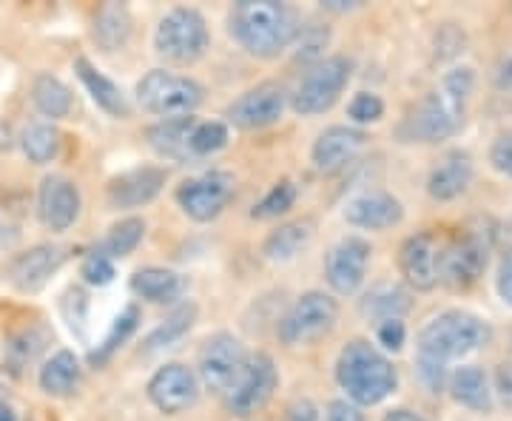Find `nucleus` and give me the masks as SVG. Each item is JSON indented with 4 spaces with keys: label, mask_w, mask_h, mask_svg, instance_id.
Returning a JSON list of instances; mask_svg holds the SVG:
<instances>
[{
    "label": "nucleus",
    "mask_w": 512,
    "mask_h": 421,
    "mask_svg": "<svg viewBox=\"0 0 512 421\" xmlns=\"http://www.w3.org/2000/svg\"><path fill=\"white\" fill-rule=\"evenodd\" d=\"M493 339L490 325L470 311H441L433 316L416 339V373L430 393H444L453 362L487 348Z\"/></svg>",
    "instance_id": "f257e3e1"
},
{
    "label": "nucleus",
    "mask_w": 512,
    "mask_h": 421,
    "mask_svg": "<svg viewBox=\"0 0 512 421\" xmlns=\"http://www.w3.org/2000/svg\"><path fill=\"white\" fill-rule=\"evenodd\" d=\"M473 89H476V72L470 66L450 69L433 92L421 97L419 103L407 111V117L399 126V140L436 146L456 137L464 126Z\"/></svg>",
    "instance_id": "f03ea898"
},
{
    "label": "nucleus",
    "mask_w": 512,
    "mask_h": 421,
    "mask_svg": "<svg viewBox=\"0 0 512 421\" xmlns=\"http://www.w3.org/2000/svg\"><path fill=\"white\" fill-rule=\"evenodd\" d=\"M299 29V15L279 0H239L228 12V32L256 60H274L288 52Z\"/></svg>",
    "instance_id": "7ed1b4c3"
},
{
    "label": "nucleus",
    "mask_w": 512,
    "mask_h": 421,
    "mask_svg": "<svg viewBox=\"0 0 512 421\" xmlns=\"http://www.w3.org/2000/svg\"><path fill=\"white\" fill-rule=\"evenodd\" d=\"M336 385L345 390V399L356 407H376L390 399L399 387V370L387 353L367 339H350L336 356L333 367Z\"/></svg>",
    "instance_id": "20e7f679"
},
{
    "label": "nucleus",
    "mask_w": 512,
    "mask_h": 421,
    "mask_svg": "<svg viewBox=\"0 0 512 421\" xmlns=\"http://www.w3.org/2000/svg\"><path fill=\"white\" fill-rule=\"evenodd\" d=\"M495 242V225L490 220H476L473 225L461 228L456 237L441 242L439 285L450 291H467L473 288L487 262Z\"/></svg>",
    "instance_id": "39448f33"
},
{
    "label": "nucleus",
    "mask_w": 512,
    "mask_h": 421,
    "mask_svg": "<svg viewBox=\"0 0 512 421\" xmlns=\"http://www.w3.org/2000/svg\"><path fill=\"white\" fill-rule=\"evenodd\" d=\"M205 100V89L188 74L168 72V69H151L143 74L137 83V103L143 111L163 117V120H177V117H194Z\"/></svg>",
    "instance_id": "423d86ee"
},
{
    "label": "nucleus",
    "mask_w": 512,
    "mask_h": 421,
    "mask_svg": "<svg viewBox=\"0 0 512 421\" xmlns=\"http://www.w3.org/2000/svg\"><path fill=\"white\" fill-rule=\"evenodd\" d=\"M211 46V32L202 12L191 6H177L157 23L154 32V52L163 57L165 63L174 66H191L205 57Z\"/></svg>",
    "instance_id": "0eeeda50"
},
{
    "label": "nucleus",
    "mask_w": 512,
    "mask_h": 421,
    "mask_svg": "<svg viewBox=\"0 0 512 421\" xmlns=\"http://www.w3.org/2000/svg\"><path fill=\"white\" fill-rule=\"evenodd\" d=\"M350 66L348 57L333 55L313 63L311 69L305 72V77L299 80L296 92L291 97V109L299 117H319L336 106V100L342 97V92L348 89Z\"/></svg>",
    "instance_id": "6e6552de"
},
{
    "label": "nucleus",
    "mask_w": 512,
    "mask_h": 421,
    "mask_svg": "<svg viewBox=\"0 0 512 421\" xmlns=\"http://www.w3.org/2000/svg\"><path fill=\"white\" fill-rule=\"evenodd\" d=\"M339 322V302L325 291L302 293L291 305V311L279 322V342L288 348L311 345L316 339L328 336Z\"/></svg>",
    "instance_id": "1a4fd4ad"
},
{
    "label": "nucleus",
    "mask_w": 512,
    "mask_h": 421,
    "mask_svg": "<svg viewBox=\"0 0 512 421\" xmlns=\"http://www.w3.org/2000/svg\"><path fill=\"white\" fill-rule=\"evenodd\" d=\"M248 356H251L248 348L234 333L220 330V333L208 336L205 345L200 348V359H197L200 385L225 399L239 382L242 370L248 365Z\"/></svg>",
    "instance_id": "9d476101"
},
{
    "label": "nucleus",
    "mask_w": 512,
    "mask_h": 421,
    "mask_svg": "<svg viewBox=\"0 0 512 421\" xmlns=\"http://www.w3.org/2000/svg\"><path fill=\"white\" fill-rule=\"evenodd\" d=\"M234 191H237L234 174L214 168L183 180L174 191V200L188 220L214 222L228 208V202L234 200Z\"/></svg>",
    "instance_id": "9b49d317"
},
{
    "label": "nucleus",
    "mask_w": 512,
    "mask_h": 421,
    "mask_svg": "<svg viewBox=\"0 0 512 421\" xmlns=\"http://www.w3.org/2000/svg\"><path fill=\"white\" fill-rule=\"evenodd\" d=\"M276 387H279V370H276V362L271 359V353L265 350H256L248 356V365L242 370L239 382L234 385V390L225 396V407L231 416L237 419H248L259 413L265 404L274 399Z\"/></svg>",
    "instance_id": "f8f14e48"
},
{
    "label": "nucleus",
    "mask_w": 512,
    "mask_h": 421,
    "mask_svg": "<svg viewBox=\"0 0 512 421\" xmlns=\"http://www.w3.org/2000/svg\"><path fill=\"white\" fill-rule=\"evenodd\" d=\"M200 376L183 362H165L148 379L146 393L163 416H180L200 399Z\"/></svg>",
    "instance_id": "ddd939ff"
},
{
    "label": "nucleus",
    "mask_w": 512,
    "mask_h": 421,
    "mask_svg": "<svg viewBox=\"0 0 512 421\" xmlns=\"http://www.w3.org/2000/svg\"><path fill=\"white\" fill-rule=\"evenodd\" d=\"M373 248L365 237H342L325 257V282L336 296H353L365 285Z\"/></svg>",
    "instance_id": "4468645a"
},
{
    "label": "nucleus",
    "mask_w": 512,
    "mask_h": 421,
    "mask_svg": "<svg viewBox=\"0 0 512 421\" xmlns=\"http://www.w3.org/2000/svg\"><path fill=\"white\" fill-rule=\"evenodd\" d=\"M288 109V94L276 83H259L225 109L228 126L239 131H262L276 126Z\"/></svg>",
    "instance_id": "2eb2a0df"
},
{
    "label": "nucleus",
    "mask_w": 512,
    "mask_h": 421,
    "mask_svg": "<svg viewBox=\"0 0 512 421\" xmlns=\"http://www.w3.org/2000/svg\"><path fill=\"white\" fill-rule=\"evenodd\" d=\"M444 237L436 231H421L402 242L399 248V274L413 291H433L439 288V262Z\"/></svg>",
    "instance_id": "dca6fc26"
},
{
    "label": "nucleus",
    "mask_w": 512,
    "mask_h": 421,
    "mask_svg": "<svg viewBox=\"0 0 512 421\" xmlns=\"http://www.w3.org/2000/svg\"><path fill=\"white\" fill-rule=\"evenodd\" d=\"M168 171L163 165H137L131 171L117 174L106 185V202L111 211H134L160 197L165 188Z\"/></svg>",
    "instance_id": "f3484780"
},
{
    "label": "nucleus",
    "mask_w": 512,
    "mask_h": 421,
    "mask_svg": "<svg viewBox=\"0 0 512 421\" xmlns=\"http://www.w3.org/2000/svg\"><path fill=\"white\" fill-rule=\"evenodd\" d=\"M80 208H83V197L74 180L63 174L43 177V183L37 188V217L49 231L55 234L69 231L80 217Z\"/></svg>",
    "instance_id": "a211bd4d"
},
{
    "label": "nucleus",
    "mask_w": 512,
    "mask_h": 421,
    "mask_svg": "<svg viewBox=\"0 0 512 421\" xmlns=\"http://www.w3.org/2000/svg\"><path fill=\"white\" fill-rule=\"evenodd\" d=\"M342 217L359 231H387V228H396L404 220V205L390 191L370 188V191H362V194H356L345 202Z\"/></svg>",
    "instance_id": "6ab92c4d"
},
{
    "label": "nucleus",
    "mask_w": 512,
    "mask_h": 421,
    "mask_svg": "<svg viewBox=\"0 0 512 421\" xmlns=\"http://www.w3.org/2000/svg\"><path fill=\"white\" fill-rule=\"evenodd\" d=\"M365 143L367 134L362 129H356V126H330L313 140V168L319 174H339L359 157Z\"/></svg>",
    "instance_id": "aec40b11"
},
{
    "label": "nucleus",
    "mask_w": 512,
    "mask_h": 421,
    "mask_svg": "<svg viewBox=\"0 0 512 421\" xmlns=\"http://www.w3.org/2000/svg\"><path fill=\"white\" fill-rule=\"evenodd\" d=\"M63 262H66V251L60 245L43 242L12 259L9 279L20 293H37L49 285V279L63 268Z\"/></svg>",
    "instance_id": "412c9836"
},
{
    "label": "nucleus",
    "mask_w": 512,
    "mask_h": 421,
    "mask_svg": "<svg viewBox=\"0 0 512 421\" xmlns=\"http://www.w3.org/2000/svg\"><path fill=\"white\" fill-rule=\"evenodd\" d=\"M473 157L461 148H453L433 165L430 177H427V194L436 202H453L461 194H467V188L473 183Z\"/></svg>",
    "instance_id": "4be33fe9"
},
{
    "label": "nucleus",
    "mask_w": 512,
    "mask_h": 421,
    "mask_svg": "<svg viewBox=\"0 0 512 421\" xmlns=\"http://www.w3.org/2000/svg\"><path fill=\"white\" fill-rule=\"evenodd\" d=\"M74 74H77V80L83 83V89L92 94L97 109H103L109 117H114V120H126V117H131V103H128V97L123 94V89H120L111 77H106V74L100 72L89 57H74Z\"/></svg>",
    "instance_id": "5701e85b"
},
{
    "label": "nucleus",
    "mask_w": 512,
    "mask_h": 421,
    "mask_svg": "<svg viewBox=\"0 0 512 421\" xmlns=\"http://www.w3.org/2000/svg\"><path fill=\"white\" fill-rule=\"evenodd\" d=\"M197 126V117H177V120H160L146 129L148 146L154 148L157 157L171 160V163H197L191 154V131Z\"/></svg>",
    "instance_id": "b1692460"
},
{
    "label": "nucleus",
    "mask_w": 512,
    "mask_h": 421,
    "mask_svg": "<svg viewBox=\"0 0 512 421\" xmlns=\"http://www.w3.org/2000/svg\"><path fill=\"white\" fill-rule=\"evenodd\" d=\"M131 293L143 302L151 305H174L177 299H183L185 279L171 268H160V265H148L134 271L131 282H128Z\"/></svg>",
    "instance_id": "393cba45"
},
{
    "label": "nucleus",
    "mask_w": 512,
    "mask_h": 421,
    "mask_svg": "<svg viewBox=\"0 0 512 421\" xmlns=\"http://www.w3.org/2000/svg\"><path fill=\"white\" fill-rule=\"evenodd\" d=\"M447 393L453 396V402L476 410V413H493V385L490 376L478 365H461L450 373Z\"/></svg>",
    "instance_id": "a878e982"
},
{
    "label": "nucleus",
    "mask_w": 512,
    "mask_h": 421,
    "mask_svg": "<svg viewBox=\"0 0 512 421\" xmlns=\"http://www.w3.org/2000/svg\"><path fill=\"white\" fill-rule=\"evenodd\" d=\"M313 234H316V225L311 220H296L279 225L276 231H271L265 242H262V257L274 265H285L296 259L308 245L313 242Z\"/></svg>",
    "instance_id": "bb28decb"
},
{
    "label": "nucleus",
    "mask_w": 512,
    "mask_h": 421,
    "mask_svg": "<svg viewBox=\"0 0 512 421\" xmlns=\"http://www.w3.org/2000/svg\"><path fill=\"white\" fill-rule=\"evenodd\" d=\"M80 376H83V367L80 359L74 356L72 350H57L52 359H46L40 373H37V385L46 396H55V399H69L74 396V390L80 385Z\"/></svg>",
    "instance_id": "cd10ccee"
},
{
    "label": "nucleus",
    "mask_w": 512,
    "mask_h": 421,
    "mask_svg": "<svg viewBox=\"0 0 512 421\" xmlns=\"http://www.w3.org/2000/svg\"><path fill=\"white\" fill-rule=\"evenodd\" d=\"M413 308V299L410 291L396 285V282H384L376 285L359 299V313L365 316L367 322H387V319H402L404 313H410Z\"/></svg>",
    "instance_id": "c85d7f7f"
},
{
    "label": "nucleus",
    "mask_w": 512,
    "mask_h": 421,
    "mask_svg": "<svg viewBox=\"0 0 512 421\" xmlns=\"http://www.w3.org/2000/svg\"><path fill=\"white\" fill-rule=\"evenodd\" d=\"M94 40L103 52H117L128 43L134 32V18L123 3H106L94 15Z\"/></svg>",
    "instance_id": "c756f323"
},
{
    "label": "nucleus",
    "mask_w": 512,
    "mask_h": 421,
    "mask_svg": "<svg viewBox=\"0 0 512 421\" xmlns=\"http://www.w3.org/2000/svg\"><path fill=\"white\" fill-rule=\"evenodd\" d=\"M32 103H35V109L43 117H49V123H55V120L69 117V111H72V89L55 74L40 72L35 77V83H32Z\"/></svg>",
    "instance_id": "7c9ffc66"
},
{
    "label": "nucleus",
    "mask_w": 512,
    "mask_h": 421,
    "mask_svg": "<svg viewBox=\"0 0 512 421\" xmlns=\"http://www.w3.org/2000/svg\"><path fill=\"white\" fill-rule=\"evenodd\" d=\"M137 328H140V308L131 302V305H126L123 311L114 316V322H111L109 330H106L103 342L89 353V365L103 367L106 362H111V356L126 345Z\"/></svg>",
    "instance_id": "2f4dec72"
},
{
    "label": "nucleus",
    "mask_w": 512,
    "mask_h": 421,
    "mask_svg": "<svg viewBox=\"0 0 512 421\" xmlns=\"http://www.w3.org/2000/svg\"><path fill=\"white\" fill-rule=\"evenodd\" d=\"M194 322H197V305L194 302H185V305H180L177 311L165 319L163 325H157V328L148 333L146 342H143V353L151 356V353L174 348L185 333H191Z\"/></svg>",
    "instance_id": "473e14b6"
},
{
    "label": "nucleus",
    "mask_w": 512,
    "mask_h": 421,
    "mask_svg": "<svg viewBox=\"0 0 512 421\" xmlns=\"http://www.w3.org/2000/svg\"><path fill=\"white\" fill-rule=\"evenodd\" d=\"M143 237H146V220H140V217H126V220L111 225L109 234L103 237V242H100L94 251H100L103 257H109L111 262H117V259L131 257V254L140 248Z\"/></svg>",
    "instance_id": "72a5a7b5"
},
{
    "label": "nucleus",
    "mask_w": 512,
    "mask_h": 421,
    "mask_svg": "<svg viewBox=\"0 0 512 421\" xmlns=\"http://www.w3.org/2000/svg\"><path fill=\"white\" fill-rule=\"evenodd\" d=\"M60 131L55 123H32L29 129L20 134V148L26 154V160L35 165H46L60 154Z\"/></svg>",
    "instance_id": "f704fd0d"
},
{
    "label": "nucleus",
    "mask_w": 512,
    "mask_h": 421,
    "mask_svg": "<svg viewBox=\"0 0 512 421\" xmlns=\"http://www.w3.org/2000/svg\"><path fill=\"white\" fill-rule=\"evenodd\" d=\"M228 143H231V129H228L225 120H197L188 146H191L194 160H205V157L220 154Z\"/></svg>",
    "instance_id": "c9c22d12"
},
{
    "label": "nucleus",
    "mask_w": 512,
    "mask_h": 421,
    "mask_svg": "<svg viewBox=\"0 0 512 421\" xmlns=\"http://www.w3.org/2000/svg\"><path fill=\"white\" fill-rule=\"evenodd\" d=\"M296 197H299L296 183H293V180H279V183L271 185V191L251 208V220H279L282 214H288L293 205H296Z\"/></svg>",
    "instance_id": "e433bc0d"
},
{
    "label": "nucleus",
    "mask_w": 512,
    "mask_h": 421,
    "mask_svg": "<svg viewBox=\"0 0 512 421\" xmlns=\"http://www.w3.org/2000/svg\"><path fill=\"white\" fill-rule=\"evenodd\" d=\"M43 345H46V336L37 333V330H23V333H18L9 342V348H6V365H9V370L18 376L20 370L29 365V362H35V356L43 350Z\"/></svg>",
    "instance_id": "4c0bfd02"
},
{
    "label": "nucleus",
    "mask_w": 512,
    "mask_h": 421,
    "mask_svg": "<svg viewBox=\"0 0 512 421\" xmlns=\"http://www.w3.org/2000/svg\"><path fill=\"white\" fill-rule=\"evenodd\" d=\"M330 32L325 26H319V23H308V26H302L299 29V35H296V60L299 63H319V60H325V46H328Z\"/></svg>",
    "instance_id": "58836bf2"
},
{
    "label": "nucleus",
    "mask_w": 512,
    "mask_h": 421,
    "mask_svg": "<svg viewBox=\"0 0 512 421\" xmlns=\"http://www.w3.org/2000/svg\"><path fill=\"white\" fill-rule=\"evenodd\" d=\"M60 313H63L69 330L77 333L80 339H86V328H89V296H86L83 288H69V291L63 293Z\"/></svg>",
    "instance_id": "ea45409f"
},
{
    "label": "nucleus",
    "mask_w": 512,
    "mask_h": 421,
    "mask_svg": "<svg viewBox=\"0 0 512 421\" xmlns=\"http://www.w3.org/2000/svg\"><path fill=\"white\" fill-rule=\"evenodd\" d=\"M348 117L356 129L359 126H370V123H379L384 117V100L373 92L353 94V100L348 103Z\"/></svg>",
    "instance_id": "a19ab883"
},
{
    "label": "nucleus",
    "mask_w": 512,
    "mask_h": 421,
    "mask_svg": "<svg viewBox=\"0 0 512 421\" xmlns=\"http://www.w3.org/2000/svg\"><path fill=\"white\" fill-rule=\"evenodd\" d=\"M80 276L86 279V285H94V288H103V285H111L114 282V262L109 257H103L100 251H89L83 257V265H80Z\"/></svg>",
    "instance_id": "79ce46f5"
},
{
    "label": "nucleus",
    "mask_w": 512,
    "mask_h": 421,
    "mask_svg": "<svg viewBox=\"0 0 512 421\" xmlns=\"http://www.w3.org/2000/svg\"><path fill=\"white\" fill-rule=\"evenodd\" d=\"M407 342V328L402 319H387L376 325V348L387 353H399Z\"/></svg>",
    "instance_id": "37998d69"
},
{
    "label": "nucleus",
    "mask_w": 512,
    "mask_h": 421,
    "mask_svg": "<svg viewBox=\"0 0 512 421\" xmlns=\"http://www.w3.org/2000/svg\"><path fill=\"white\" fill-rule=\"evenodd\" d=\"M490 165H493L498 174L510 177L512 180V131L498 134L490 146Z\"/></svg>",
    "instance_id": "c03bdc74"
},
{
    "label": "nucleus",
    "mask_w": 512,
    "mask_h": 421,
    "mask_svg": "<svg viewBox=\"0 0 512 421\" xmlns=\"http://www.w3.org/2000/svg\"><path fill=\"white\" fill-rule=\"evenodd\" d=\"M495 288H498L501 302L512 308V248H507V251L501 254V262H498V276H495Z\"/></svg>",
    "instance_id": "a18cd8bd"
},
{
    "label": "nucleus",
    "mask_w": 512,
    "mask_h": 421,
    "mask_svg": "<svg viewBox=\"0 0 512 421\" xmlns=\"http://www.w3.org/2000/svg\"><path fill=\"white\" fill-rule=\"evenodd\" d=\"M493 393L501 399V404L512 407V362H501L495 367Z\"/></svg>",
    "instance_id": "49530a36"
},
{
    "label": "nucleus",
    "mask_w": 512,
    "mask_h": 421,
    "mask_svg": "<svg viewBox=\"0 0 512 421\" xmlns=\"http://www.w3.org/2000/svg\"><path fill=\"white\" fill-rule=\"evenodd\" d=\"M325 421H365L362 410L356 404H350L348 399H333L328 404V413H325Z\"/></svg>",
    "instance_id": "de8ad7c7"
},
{
    "label": "nucleus",
    "mask_w": 512,
    "mask_h": 421,
    "mask_svg": "<svg viewBox=\"0 0 512 421\" xmlns=\"http://www.w3.org/2000/svg\"><path fill=\"white\" fill-rule=\"evenodd\" d=\"M282 421H322V416H319V407L311 399H296Z\"/></svg>",
    "instance_id": "09e8293b"
},
{
    "label": "nucleus",
    "mask_w": 512,
    "mask_h": 421,
    "mask_svg": "<svg viewBox=\"0 0 512 421\" xmlns=\"http://www.w3.org/2000/svg\"><path fill=\"white\" fill-rule=\"evenodd\" d=\"M495 86L504 89V92H512V52L501 60V66L495 72Z\"/></svg>",
    "instance_id": "8fccbe9b"
},
{
    "label": "nucleus",
    "mask_w": 512,
    "mask_h": 421,
    "mask_svg": "<svg viewBox=\"0 0 512 421\" xmlns=\"http://www.w3.org/2000/svg\"><path fill=\"white\" fill-rule=\"evenodd\" d=\"M359 6H362V0H322L325 12H353Z\"/></svg>",
    "instance_id": "3c124183"
},
{
    "label": "nucleus",
    "mask_w": 512,
    "mask_h": 421,
    "mask_svg": "<svg viewBox=\"0 0 512 421\" xmlns=\"http://www.w3.org/2000/svg\"><path fill=\"white\" fill-rule=\"evenodd\" d=\"M382 421H424V419H421L416 410H407V407H396V410L384 413Z\"/></svg>",
    "instance_id": "603ef678"
},
{
    "label": "nucleus",
    "mask_w": 512,
    "mask_h": 421,
    "mask_svg": "<svg viewBox=\"0 0 512 421\" xmlns=\"http://www.w3.org/2000/svg\"><path fill=\"white\" fill-rule=\"evenodd\" d=\"M0 421H18V410L9 402L0 404Z\"/></svg>",
    "instance_id": "864d4df0"
},
{
    "label": "nucleus",
    "mask_w": 512,
    "mask_h": 421,
    "mask_svg": "<svg viewBox=\"0 0 512 421\" xmlns=\"http://www.w3.org/2000/svg\"><path fill=\"white\" fill-rule=\"evenodd\" d=\"M6 242H9V228L0 220V245H6Z\"/></svg>",
    "instance_id": "5fc2aeb1"
},
{
    "label": "nucleus",
    "mask_w": 512,
    "mask_h": 421,
    "mask_svg": "<svg viewBox=\"0 0 512 421\" xmlns=\"http://www.w3.org/2000/svg\"><path fill=\"white\" fill-rule=\"evenodd\" d=\"M6 402V390H3V387H0V404Z\"/></svg>",
    "instance_id": "6e6d98bb"
}]
</instances>
